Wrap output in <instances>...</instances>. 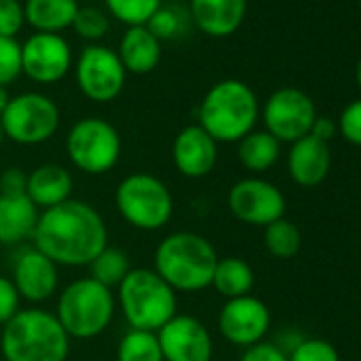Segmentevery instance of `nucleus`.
I'll return each instance as SVG.
<instances>
[{
  "mask_svg": "<svg viewBox=\"0 0 361 361\" xmlns=\"http://www.w3.org/2000/svg\"><path fill=\"white\" fill-rule=\"evenodd\" d=\"M106 9L128 26H147L164 0H104Z\"/></svg>",
  "mask_w": 361,
  "mask_h": 361,
  "instance_id": "obj_29",
  "label": "nucleus"
},
{
  "mask_svg": "<svg viewBox=\"0 0 361 361\" xmlns=\"http://www.w3.org/2000/svg\"><path fill=\"white\" fill-rule=\"evenodd\" d=\"M314 102L308 94L298 87H281L266 100L262 109V119L266 132L279 142H295L310 134L317 119Z\"/></svg>",
  "mask_w": 361,
  "mask_h": 361,
  "instance_id": "obj_10",
  "label": "nucleus"
},
{
  "mask_svg": "<svg viewBox=\"0 0 361 361\" xmlns=\"http://www.w3.org/2000/svg\"><path fill=\"white\" fill-rule=\"evenodd\" d=\"M3 140H5V134H3V126H0V147H3Z\"/></svg>",
  "mask_w": 361,
  "mask_h": 361,
  "instance_id": "obj_42",
  "label": "nucleus"
},
{
  "mask_svg": "<svg viewBox=\"0 0 361 361\" xmlns=\"http://www.w3.org/2000/svg\"><path fill=\"white\" fill-rule=\"evenodd\" d=\"M0 353L5 361H66L71 338L54 312L22 308L3 325Z\"/></svg>",
  "mask_w": 361,
  "mask_h": 361,
  "instance_id": "obj_3",
  "label": "nucleus"
},
{
  "mask_svg": "<svg viewBox=\"0 0 361 361\" xmlns=\"http://www.w3.org/2000/svg\"><path fill=\"white\" fill-rule=\"evenodd\" d=\"M228 209L230 213L247 226L266 228L276 219L285 217L287 200L283 192L259 176L240 178L228 192Z\"/></svg>",
  "mask_w": 361,
  "mask_h": 361,
  "instance_id": "obj_12",
  "label": "nucleus"
},
{
  "mask_svg": "<svg viewBox=\"0 0 361 361\" xmlns=\"http://www.w3.org/2000/svg\"><path fill=\"white\" fill-rule=\"evenodd\" d=\"M109 18L104 11H100L98 7H79L73 28L77 30L79 37H83L85 41H98L109 32Z\"/></svg>",
  "mask_w": 361,
  "mask_h": 361,
  "instance_id": "obj_31",
  "label": "nucleus"
},
{
  "mask_svg": "<svg viewBox=\"0 0 361 361\" xmlns=\"http://www.w3.org/2000/svg\"><path fill=\"white\" fill-rule=\"evenodd\" d=\"M117 361H164L155 331L128 329L117 344Z\"/></svg>",
  "mask_w": 361,
  "mask_h": 361,
  "instance_id": "obj_27",
  "label": "nucleus"
},
{
  "mask_svg": "<svg viewBox=\"0 0 361 361\" xmlns=\"http://www.w3.org/2000/svg\"><path fill=\"white\" fill-rule=\"evenodd\" d=\"M164 361H213L215 342L209 327L192 314H174L157 331Z\"/></svg>",
  "mask_w": 361,
  "mask_h": 361,
  "instance_id": "obj_13",
  "label": "nucleus"
},
{
  "mask_svg": "<svg viewBox=\"0 0 361 361\" xmlns=\"http://www.w3.org/2000/svg\"><path fill=\"white\" fill-rule=\"evenodd\" d=\"M11 281L22 300L41 304L54 298V293L58 291L60 272L49 257H45L39 249L30 247L18 255Z\"/></svg>",
  "mask_w": 361,
  "mask_h": 361,
  "instance_id": "obj_17",
  "label": "nucleus"
},
{
  "mask_svg": "<svg viewBox=\"0 0 361 361\" xmlns=\"http://www.w3.org/2000/svg\"><path fill=\"white\" fill-rule=\"evenodd\" d=\"M79 11L77 0H26L24 13L26 22L37 32L60 35L71 28Z\"/></svg>",
  "mask_w": 361,
  "mask_h": 361,
  "instance_id": "obj_23",
  "label": "nucleus"
},
{
  "mask_svg": "<svg viewBox=\"0 0 361 361\" xmlns=\"http://www.w3.org/2000/svg\"><path fill=\"white\" fill-rule=\"evenodd\" d=\"M22 298L11 279L0 276V327L9 323L22 310Z\"/></svg>",
  "mask_w": 361,
  "mask_h": 361,
  "instance_id": "obj_36",
  "label": "nucleus"
},
{
  "mask_svg": "<svg viewBox=\"0 0 361 361\" xmlns=\"http://www.w3.org/2000/svg\"><path fill=\"white\" fill-rule=\"evenodd\" d=\"M115 306L117 300L113 289L92 276H83L60 291L54 314L71 340H90L100 336L111 325Z\"/></svg>",
  "mask_w": 361,
  "mask_h": 361,
  "instance_id": "obj_6",
  "label": "nucleus"
},
{
  "mask_svg": "<svg viewBox=\"0 0 361 361\" xmlns=\"http://www.w3.org/2000/svg\"><path fill=\"white\" fill-rule=\"evenodd\" d=\"M217 262L215 245L196 232H172L153 253V270L176 293H198L211 287Z\"/></svg>",
  "mask_w": 361,
  "mask_h": 361,
  "instance_id": "obj_2",
  "label": "nucleus"
},
{
  "mask_svg": "<svg viewBox=\"0 0 361 361\" xmlns=\"http://www.w3.org/2000/svg\"><path fill=\"white\" fill-rule=\"evenodd\" d=\"M359 11H361V0H359Z\"/></svg>",
  "mask_w": 361,
  "mask_h": 361,
  "instance_id": "obj_43",
  "label": "nucleus"
},
{
  "mask_svg": "<svg viewBox=\"0 0 361 361\" xmlns=\"http://www.w3.org/2000/svg\"><path fill=\"white\" fill-rule=\"evenodd\" d=\"M336 132H338V126L329 117H317L314 123H312V130H310V134L314 138L323 140V142H329Z\"/></svg>",
  "mask_w": 361,
  "mask_h": 361,
  "instance_id": "obj_39",
  "label": "nucleus"
},
{
  "mask_svg": "<svg viewBox=\"0 0 361 361\" xmlns=\"http://www.w3.org/2000/svg\"><path fill=\"white\" fill-rule=\"evenodd\" d=\"M39 213L26 194H0V247H16L32 238Z\"/></svg>",
  "mask_w": 361,
  "mask_h": 361,
  "instance_id": "obj_21",
  "label": "nucleus"
},
{
  "mask_svg": "<svg viewBox=\"0 0 361 361\" xmlns=\"http://www.w3.org/2000/svg\"><path fill=\"white\" fill-rule=\"evenodd\" d=\"M255 285V272L243 257H219L211 287L226 300L251 295Z\"/></svg>",
  "mask_w": 361,
  "mask_h": 361,
  "instance_id": "obj_24",
  "label": "nucleus"
},
{
  "mask_svg": "<svg viewBox=\"0 0 361 361\" xmlns=\"http://www.w3.org/2000/svg\"><path fill=\"white\" fill-rule=\"evenodd\" d=\"M287 170L293 183L300 188L321 185L331 170L329 142H323L312 134L291 142V149L287 153Z\"/></svg>",
  "mask_w": 361,
  "mask_h": 361,
  "instance_id": "obj_18",
  "label": "nucleus"
},
{
  "mask_svg": "<svg viewBox=\"0 0 361 361\" xmlns=\"http://www.w3.org/2000/svg\"><path fill=\"white\" fill-rule=\"evenodd\" d=\"M32 240L58 268H83L109 247V228L98 209L71 198L39 213Z\"/></svg>",
  "mask_w": 361,
  "mask_h": 361,
  "instance_id": "obj_1",
  "label": "nucleus"
},
{
  "mask_svg": "<svg viewBox=\"0 0 361 361\" xmlns=\"http://www.w3.org/2000/svg\"><path fill=\"white\" fill-rule=\"evenodd\" d=\"M247 16V0H192L190 18L209 37L234 35Z\"/></svg>",
  "mask_w": 361,
  "mask_h": 361,
  "instance_id": "obj_20",
  "label": "nucleus"
},
{
  "mask_svg": "<svg viewBox=\"0 0 361 361\" xmlns=\"http://www.w3.org/2000/svg\"><path fill=\"white\" fill-rule=\"evenodd\" d=\"M117 56L126 73L147 75L159 64L161 45L147 26H130L121 37Z\"/></svg>",
  "mask_w": 361,
  "mask_h": 361,
  "instance_id": "obj_22",
  "label": "nucleus"
},
{
  "mask_svg": "<svg viewBox=\"0 0 361 361\" xmlns=\"http://www.w3.org/2000/svg\"><path fill=\"white\" fill-rule=\"evenodd\" d=\"M73 188H75V180L66 166L41 164L28 172L26 196L39 211H47L71 200Z\"/></svg>",
  "mask_w": 361,
  "mask_h": 361,
  "instance_id": "obj_19",
  "label": "nucleus"
},
{
  "mask_svg": "<svg viewBox=\"0 0 361 361\" xmlns=\"http://www.w3.org/2000/svg\"><path fill=\"white\" fill-rule=\"evenodd\" d=\"M357 85H359V90H361V58H359V62H357Z\"/></svg>",
  "mask_w": 361,
  "mask_h": 361,
  "instance_id": "obj_41",
  "label": "nucleus"
},
{
  "mask_svg": "<svg viewBox=\"0 0 361 361\" xmlns=\"http://www.w3.org/2000/svg\"><path fill=\"white\" fill-rule=\"evenodd\" d=\"M264 247L274 259H291L302 249V232L293 221L281 217L264 228Z\"/></svg>",
  "mask_w": 361,
  "mask_h": 361,
  "instance_id": "obj_26",
  "label": "nucleus"
},
{
  "mask_svg": "<svg viewBox=\"0 0 361 361\" xmlns=\"http://www.w3.org/2000/svg\"><path fill=\"white\" fill-rule=\"evenodd\" d=\"M338 132L346 142L361 147V98L344 106L338 119Z\"/></svg>",
  "mask_w": 361,
  "mask_h": 361,
  "instance_id": "obj_35",
  "label": "nucleus"
},
{
  "mask_svg": "<svg viewBox=\"0 0 361 361\" xmlns=\"http://www.w3.org/2000/svg\"><path fill=\"white\" fill-rule=\"evenodd\" d=\"M259 102L255 92L238 81L224 79L215 83L202 98L198 109V126L204 128L215 142H238L255 130Z\"/></svg>",
  "mask_w": 361,
  "mask_h": 361,
  "instance_id": "obj_4",
  "label": "nucleus"
},
{
  "mask_svg": "<svg viewBox=\"0 0 361 361\" xmlns=\"http://www.w3.org/2000/svg\"><path fill=\"white\" fill-rule=\"evenodd\" d=\"M219 145L198 123L185 126L172 140V161L185 178H204L217 166Z\"/></svg>",
  "mask_w": 361,
  "mask_h": 361,
  "instance_id": "obj_16",
  "label": "nucleus"
},
{
  "mask_svg": "<svg viewBox=\"0 0 361 361\" xmlns=\"http://www.w3.org/2000/svg\"><path fill=\"white\" fill-rule=\"evenodd\" d=\"M270 308L255 295L226 300L217 317L221 336L230 344L240 348H249L257 342H264L270 329Z\"/></svg>",
  "mask_w": 361,
  "mask_h": 361,
  "instance_id": "obj_14",
  "label": "nucleus"
},
{
  "mask_svg": "<svg viewBox=\"0 0 361 361\" xmlns=\"http://www.w3.org/2000/svg\"><path fill=\"white\" fill-rule=\"evenodd\" d=\"M238 161L249 172H266L281 157V142L266 130H253L238 140Z\"/></svg>",
  "mask_w": 361,
  "mask_h": 361,
  "instance_id": "obj_25",
  "label": "nucleus"
},
{
  "mask_svg": "<svg viewBox=\"0 0 361 361\" xmlns=\"http://www.w3.org/2000/svg\"><path fill=\"white\" fill-rule=\"evenodd\" d=\"M5 138L22 147L43 145L60 128L58 104L39 92H26L9 100L7 109L0 115Z\"/></svg>",
  "mask_w": 361,
  "mask_h": 361,
  "instance_id": "obj_9",
  "label": "nucleus"
},
{
  "mask_svg": "<svg viewBox=\"0 0 361 361\" xmlns=\"http://www.w3.org/2000/svg\"><path fill=\"white\" fill-rule=\"evenodd\" d=\"M115 209L134 230L157 232L170 224L174 200L159 176L151 172H132L117 183Z\"/></svg>",
  "mask_w": 361,
  "mask_h": 361,
  "instance_id": "obj_7",
  "label": "nucleus"
},
{
  "mask_svg": "<svg viewBox=\"0 0 361 361\" xmlns=\"http://www.w3.org/2000/svg\"><path fill=\"white\" fill-rule=\"evenodd\" d=\"M132 270L130 266V257L126 251L121 249H115V247H106L92 264H90V276L98 283H102L104 287L113 289L117 287L126 274Z\"/></svg>",
  "mask_w": 361,
  "mask_h": 361,
  "instance_id": "obj_28",
  "label": "nucleus"
},
{
  "mask_svg": "<svg viewBox=\"0 0 361 361\" xmlns=\"http://www.w3.org/2000/svg\"><path fill=\"white\" fill-rule=\"evenodd\" d=\"M22 75V45L0 37V85H9Z\"/></svg>",
  "mask_w": 361,
  "mask_h": 361,
  "instance_id": "obj_33",
  "label": "nucleus"
},
{
  "mask_svg": "<svg viewBox=\"0 0 361 361\" xmlns=\"http://www.w3.org/2000/svg\"><path fill=\"white\" fill-rule=\"evenodd\" d=\"M26 13L20 0H0V37L16 39V35L24 28Z\"/></svg>",
  "mask_w": 361,
  "mask_h": 361,
  "instance_id": "obj_34",
  "label": "nucleus"
},
{
  "mask_svg": "<svg viewBox=\"0 0 361 361\" xmlns=\"http://www.w3.org/2000/svg\"><path fill=\"white\" fill-rule=\"evenodd\" d=\"M287 361H340V355L336 346L323 338H304L291 348Z\"/></svg>",
  "mask_w": 361,
  "mask_h": 361,
  "instance_id": "obj_32",
  "label": "nucleus"
},
{
  "mask_svg": "<svg viewBox=\"0 0 361 361\" xmlns=\"http://www.w3.org/2000/svg\"><path fill=\"white\" fill-rule=\"evenodd\" d=\"M117 302L130 329L157 331L176 314V291L153 268H132L117 285Z\"/></svg>",
  "mask_w": 361,
  "mask_h": 361,
  "instance_id": "obj_5",
  "label": "nucleus"
},
{
  "mask_svg": "<svg viewBox=\"0 0 361 361\" xmlns=\"http://www.w3.org/2000/svg\"><path fill=\"white\" fill-rule=\"evenodd\" d=\"M26 183H28V172L18 166H11L0 172V194H9V196L26 194Z\"/></svg>",
  "mask_w": 361,
  "mask_h": 361,
  "instance_id": "obj_37",
  "label": "nucleus"
},
{
  "mask_svg": "<svg viewBox=\"0 0 361 361\" xmlns=\"http://www.w3.org/2000/svg\"><path fill=\"white\" fill-rule=\"evenodd\" d=\"M73 64L71 45L62 35L35 32L22 45V73L41 85L58 83Z\"/></svg>",
  "mask_w": 361,
  "mask_h": 361,
  "instance_id": "obj_15",
  "label": "nucleus"
},
{
  "mask_svg": "<svg viewBox=\"0 0 361 361\" xmlns=\"http://www.w3.org/2000/svg\"><path fill=\"white\" fill-rule=\"evenodd\" d=\"M126 68L117 51L102 45H87L75 68L81 94L92 102H113L126 85Z\"/></svg>",
  "mask_w": 361,
  "mask_h": 361,
  "instance_id": "obj_11",
  "label": "nucleus"
},
{
  "mask_svg": "<svg viewBox=\"0 0 361 361\" xmlns=\"http://www.w3.org/2000/svg\"><path fill=\"white\" fill-rule=\"evenodd\" d=\"M9 92H7V87L5 85H0V115H3V111L7 109V104H9Z\"/></svg>",
  "mask_w": 361,
  "mask_h": 361,
  "instance_id": "obj_40",
  "label": "nucleus"
},
{
  "mask_svg": "<svg viewBox=\"0 0 361 361\" xmlns=\"http://www.w3.org/2000/svg\"><path fill=\"white\" fill-rule=\"evenodd\" d=\"M185 13L180 11V7L172 5V7H159L153 18L147 22V28L155 35L157 41L161 39H172L176 35H180L185 30Z\"/></svg>",
  "mask_w": 361,
  "mask_h": 361,
  "instance_id": "obj_30",
  "label": "nucleus"
},
{
  "mask_svg": "<svg viewBox=\"0 0 361 361\" xmlns=\"http://www.w3.org/2000/svg\"><path fill=\"white\" fill-rule=\"evenodd\" d=\"M238 361H287V353L272 342H257L245 348Z\"/></svg>",
  "mask_w": 361,
  "mask_h": 361,
  "instance_id": "obj_38",
  "label": "nucleus"
},
{
  "mask_svg": "<svg viewBox=\"0 0 361 361\" xmlns=\"http://www.w3.org/2000/svg\"><path fill=\"white\" fill-rule=\"evenodd\" d=\"M66 155L77 170L90 176L106 174L121 157V136L106 119L83 117L66 134Z\"/></svg>",
  "mask_w": 361,
  "mask_h": 361,
  "instance_id": "obj_8",
  "label": "nucleus"
}]
</instances>
